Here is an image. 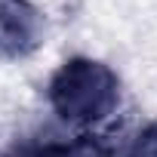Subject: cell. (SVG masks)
<instances>
[{
	"instance_id": "obj_2",
	"label": "cell",
	"mask_w": 157,
	"mask_h": 157,
	"mask_svg": "<svg viewBox=\"0 0 157 157\" xmlns=\"http://www.w3.org/2000/svg\"><path fill=\"white\" fill-rule=\"evenodd\" d=\"M46 34V22L31 0H0V56L25 59Z\"/></svg>"
},
{
	"instance_id": "obj_1",
	"label": "cell",
	"mask_w": 157,
	"mask_h": 157,
	"mask_svg": "<svg viewBox=\"0 0 157 157\" xmlns=\"http://www.w3.org/2000/svg\"><path fill=\"white\" fill-rule=\"evenodd\" d=\"M46 99L65 123H102L120 105V77L99 59L77 56L49 77Z\"/></svg>"
},
{
	"instance_id": "obj_3",
	"label": "cell",
	"mask_w": 157,
	"mask_h": 157,
	"mask_svg": "<svg viewBox=\"0 0 157 157\" xmlns=\"http://www.w3.org/2000/svg\"><path fill=\"white\" fill-rule=\"evenodd\" d=\"M102 145L108 157H157V120L123 126Z\"/></svg>"
},
{
	"instance_id": "obj_4",
	"label": "cell",
	"mask_w": 157,
	"mask_h": 157,
	"mask_svg": "<svg viewBox=\"0 0 157 157\" xmlns=\"http://www.w3.org/2000/svg\"><path fill=\"white\" fill-rule=\"evenodd\" d=\"M13 157H108L105 145L93 136H77L68 142H43V145H31L16 151Z\"/></svg>"
}]
</instances>
